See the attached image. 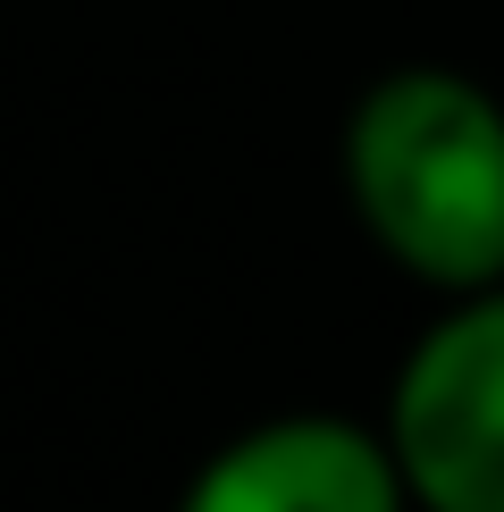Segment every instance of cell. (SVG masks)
Masks as SVG:
<instances>
[{
	"mask_svg": "<svg viewBox=\"0 0 504 512\" xmlns=\"http://www.w3.org/2000/svg\"><path fill=\"white\" fill-rule=\"evenodd\" d=\"M336 177L362 236L429 294L504 286V93L462 68H387L353 93Z\"/></svg>",
	"mask_w": 504,
	"mask_h": 512,
	"instance_id": "obj_1",
	"label": "cell"
},
{
	"mask_svg": "<svg viewBox=\"0 0 504 512\" xmlns=\"http://www.w3.org/2000/svg\"><path fill=\"white\" fill-rule=\"evenodd\" d=\"M387 437L420 512H504V286L454 294L412 336Z\"/></svg>",
	"mask_w": 504,
	"mask_h": 512,
	"instance_id": "obj_2",
	"label": "cell"
},
{
	"mask_svg": "<svg viewBox=\"0 0 504 512\" xmlns=\"http://www.w3.org/2000/svg\"><path fill=\"white\" fill-rule=\"evenodd\" d=\"M168 512H420L387 420L278 412L210 445Z\"/></svg>",
	"mask_w": 504,
	"mask_h": 512,
	"instance_id": "obj_3",
	"label": "cell"
}]
</instances>
